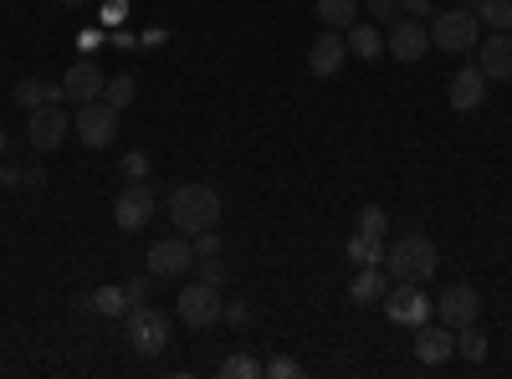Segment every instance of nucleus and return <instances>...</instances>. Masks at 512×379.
I'll use <instances>...</instances> for the list:
<instances>
[{
	"label": "nucleus",
	"mask_w": 512,
	"mask_h": 379,
	"mask_svg": "<svg viewBox=\"0 0 512 379\" xmlns=\"http://www.w3.org/2000/svg\"><path fill=\"white\" fill-rule=\"evenodd\" d=\"M169 221H175L180 236L210 231V226L221 221V195L210 190V185H200V180H190V185H180V190H169Z\"/></svg>",
	"instance_id": "nucleus-1"
},
{
	"label": "nucleus",
	"mask_w": 512,
	"mask_h": 379,
	"mask_svg": "<svg viewBox=\"0 0 512 379\" xmlns=\"http://www.w3.org/2000/svg\"><path fill=\"white\" fill-rule=\"evenodd\" d=\"M384 272H390L395 282H431L441 272V251L431 236H400L390 251H384Z\"/></svg>",
	"instance_id": "nucleus-2"
},
{
	"label": "nucleus",
	"mask_w": 512,
	"mask_h": 379,
	"mask_svg": "<svg viewBox=\"0 0 512 379\" xmlns=\"http://www.w3.org/2000/svg\"><path fill=\"white\" fill-rule=\"evenodd\" d=\"M477 41H482V21L477 11H436L431 16V47L451 52V57H466V52H477Z\"/></svg>",
	"instance_id": "nucleus-3"
},
{
	"label": "nucleus",
	"mask_w": 512,
	"mask_h": 379,
	"mask_svg": "<svg viewBox=\"0 0 512 379\" xmlns=\"http://www.w3.org/2000/svg\"><path fill=\"white\" fill-rule=\"evenodd\" d=\"M221 287H210V282H185L180 287V298H175V318L185 328H210V323H221Z\"/></svg>",
	"instance_id": "nucleus-4"
},
{
	"label": "nucleus",
	"mask_w": 512,
	"mask_h": 379,
	"mask_svg": "<svg viewBox=\"0 0 512 379\" xmlns=\"http://www.w3.org/2000/svg\"><path fill=\"white\" fill-rule=\"evenodd\" d=\"M72 134L88 144V149H113L118 139V108L113 103H77V118H72Z\"/></svg>",
	"instance_id": "nucleus-5"
},
{
	"label": "nucleus",
	"mask_w": 512,
	"mask_h": 379,
	"mask_svg": "<svg viewBox=\"0 0 512 379\" xmlns=\"http://www.w3.org/2000/svg\"><path fill=\"white\" fill-rule=\"evenodd\" d=\"M384 313H390V323L420 328V323H431L436 303L425 298V282H390V292H384Z\"/></svg>",
	"instance_id": "nucleus-6"
},
{
	"label": "nucleus",
	"mask_w": 512,
	"mask_h": 379,
	"mask_svg": "<svg viewBox=\"0 0 512 379\" xmlns=\"http://www.w3.org/2000/svg\"><path fill=\"white\" fill-rule=\"evenodd\" d=\"M128 344H134V354H144V359L164 354V344H169V318H164L159 308H149V303H134V308H128Z\"/></svg>",
	"instance_id": "nucleus-7"
},
{
	"label": "nucleus",
	"mask_w": 512,
	"mask_h": 379,
	"mask_svg": "<svg viewBox=\"0 0 512 379\" xmlns=\"http://www.w3.org/2000/svg\"><path fill=\"white\" fill-rule=\"evenodd\" d=\"M149 272L159 277V282H175V277H185L190 267H195V246H190V236H164V241H154L149 246Z\"/></svg>",
	"instance_id": "nucleus-8"
},
{
	"label": "nucleus",
	"mask_w": 512,
	"mask_h": 379,
	"mask_svg": "<svg viewBox=\"0 0 512 379\" xmlns=\"http://www.w3.org/2000/svg\"><path fill=\"white\" fill-rule=\"evenodd\" d=\"M384 52H390L395 62H420L425 52H431V26L415 21V16H395L390 21V36H384Z\"/></svg>",
	"instance_id": "nucleus-9"
},
{
	"label": "nucleus",
	"mask_w": 512,
	"mask_h": 379,
	"mask_svg": "<svg viewBox=\"0 0 512 379\" xmlns=\"http://www.w3.org/2000/svg\"><path fill=\"white\" fill-rule=\"evenodd\" d=\"M154 205H159V195H154L149 180H128V190H123L118 205H113L118 231H144V226L154 221Z\"/></svg>",
	"instance_id": "nucleus-10"
},
{
	"label": "nucleus",
	"mask_w": 512,
	"mask_h": 379,
	"mask_svg": "<svg viewBox=\"0 0 512 379\" xmlns=\"http://www.w3.org/2000/svg\"><path fill=\"white\" fill-rule=\"evenodd\" d=\"M477 313H482V292L466 287V282H451L441 298H436V318H441L451 333L466 328V323H477Z\"/></svg>",
	"instance_id": "nucleus-11"
},
{
	"label": "nucleus",
	"mask_w": 512,
	"mask_h": 379,
	"mask_svg": "<svg viewBox=\"0 0 512 379\" xmlns=\"http://www.w3.org/2000/svg\"><path fill=\"white\" fill-rule=\"evenodd\" d=\"M103 88H108V72H103L93 57H77V62L62 72V98H72V103H98Z\"/></svg>",
	"instance_id": "nucleus-12"
},
{
	"label": "nucleus",
	"mask_w": 512,
	"mask_h": 379,
	"mask_svg": "<svg viewBox=\"0 0 512 379\" xmlns=\"http://www.w3.org/2000/svg\"><path fill=\"white\" fill-rule=\"evenodd\" d=\"M72 134V118L57 108V103H47V108H31V123H26V139H31V149L36 154H47V149H57L62 139Z\"/></svg>",
	"instance_id": "nucleus-13"
},
{
	"label": "nucleus",
	"mask_w": 512,
	"mask_h": 379,
	"mask_svg": "<svg viewBox=\"0 0 512 379\" xmlns=\"http://www.w3.org/2000/svg\"><path fill=\"white\" fill-rule=\"evenodd\" d=\"M477 67L487 82H512V31H492L477 41Z\"/></svg>",
	"instance_id": "nucleus-14"
},
{
	"label": "nucleus",
	"mask_w": 512,
	"mask_h": 379,
	"mask_svg": "<svg viewBox=\"0 0 512 379\" xmlns=\"http://www.w3.org/2000/svg\"><path fill=\"white\" fill-rule=\"evenodd\" d=\"M487 103V72L477 62H461V72L451 77V108L456 113H477Z\"/></svg>",
	"instance_id": "nucleus-15"
},
{
	"label": "nucleus",
	"mask_w": 512,
	"mask_h": 379,
	"mask_svg": "<svg viewBox=\"0 0 512 379\" xmlns=\"http://www.w3.org/2000/svg\"><path fill=\"white\" fill-rule=\"evenodd\" d=\"M344 62H349V41H344V31H328V26H323V36L308 47V72H313V77H333Z\"/></svg>",
	"instance_id": "nucleus-16"
},
{
	"label": "nucleus",
	"mask_w": 512,
	"mask_h": 379,
	"mask_svg": "<svg viewBox=\"0 0 512 379\" xmlns=\"http://www.w3.org/2000/svg\"><path fill=\"white\" fill-rule=\"evenodd\" d=\"M451 354H456V333H451L446 323H420V328H415V359H420V364L436 369V364H446Z\"/></svg>",
	"instance_id": "nucleus-17"
},
{
	"label": "nucleus",
	"mask_w": 512,
	"mask_h": 379,
	"mask_svg": "<svg viewBox=\"0 0 512 379\" xmlns=\"http://www.w3.org/2000/svg\"><path fill=\"white\" fill-rule=\"evenodd\" d=\"M390 272H384V262L379 267H359V277L349 282V298L354 303H384V292H390Z\"/></svg>",
	"instance_id": "nucleus-18"
},
{
	"label": "nucleus",
	"mask_w": 512,
	"mask_h": 379,
	"mask_svg": "<svg viewBox=\"0 0 512 379\" xmlns=\"http://www.w3.org/2000/svg\"><path fill=\"white\" fill-rule=\"evenodd\" d=\"M62 98V82H41V77H26V82H16L11 88V103L16 108H47V103H57Z\"/></svg>",
	"instance_id": "nucleus-19"
},
{
	"label": "nucleus",
	"mask_w": 512,
	"mask_h": 379,
	"mask_svg": "<svg viewBox=\"0 0 512 379\" xmlns=\"http://www.w3.org/2000/svg\"><path fill=\"white\" fill-rule=\"evenodd\" d=\"M344 41H349V57H364V62H379V52H384V36L374 21H354L344 31Z\"/></svg>",
	"instance_id": "nucleus-20"
},
{
	"label": "nucleus",
	"mask_w": 512,
	"mask_h": 379,
	"mask_svg": "<svg viewBox=\"0 0 512 379\" xmlns=\"http://www.w3.org/2000/svg\"><path fill=\"white\" fill-rule=\"evenodd\" d=\"M313 16L328 26V31H349L359 21V0H313Z\"/></svg>",
	"instance_id": "nucleus-21"
},
{
	"label": "nucleus",
	"mask_w": 512,
	"mask_h": 379,
	"mask_svg": "<svg viewBox=\"0 0 512 379\" xmlns=\"http://www.w3.org/2000/svg\"><path fill=\"white\" fill-rule=\"evenodd\" d=\"M88 308H93L98 318H123V313H128V292H123V282H118V287H98L93 298H88Z\"/></svg>",
	"instance_id": "nucleus-22"
},
{
	"label": "nucleus",
	"mask_w": 512,
	"mask_h": 379,
	"mask_svg": "<svg viewBox=\"0 0 512 379\" xmlns=\"http://www.w3.org/2000/svg\"><path fill=\"white\" fill-rule=\"evenodd\" d=\"M456 354H461V359H472V364H482V359H487V333H482L477 323L456 328Z\"/></svg>",
	"instance_id": "nucleus-23"
},
{
	"label": "nucleus",
	"mask_w": 512,
	"mask_h": 379,
	"mask_svg": "<svg viewBox=\"0 0 512 379\" xmlns=\"http://www.w3.org/2000/svg\"><path fill=\"white\" fill-rule=\"evenodd\" d=\"M344 257H349L354 267H379V262H384V251H379V241H374V236H359V231H354V236H349V246H344Z\"/></svg>",
	"instance_id": "nucleus-24"
},
{
	"label": "nucleus",
	"mask_w": 512,
	"mask_h": 379,
	"mask_svg": "<svg viewBox=\"0 0 512 379\" xmlns=\"http://www.w3.org/2000/svg\"><path fill=\"white\" fill-rule=\"evenodd\" d=\"M134 98H139V82L128 77V72H123V77H108V88H103V103H113V108L123 113V108H134Z\"/></svg>",
	"instance_id": "nucleus-25"
},
{
	"label": "nucleus",
	"mask_w": 512,
	"mask_h": 379,
	"mask_svg": "<svg viewBox=\"0 0 512 379\" xmlns=\"http://www.w3.org/2000/svg\"><path fill=\"white\" fill-rule=\"evenodd\" d=\"M477 21H482L487 31H512V0H482Z\"/></svg>",
	"instance_id": "nucleus-26"
},
{
	"label": "nucleus",
	"mask_w": 512,
	"mask_h": 379,
	"mask_svg": "<svg viewBox=\"0 0 512 379\" xmlns=\"http://www.w3.org/2000/svg\"><path fill=\"white\" fill-rule=\"evenodd\" d=\"M256 374H262V359L256 354H231L221 364V379H256Z\"/></svg>",
	"instance_id": "nucleus-27"
},
{
	"label": "nucleus",
	"mask_w": 512,
	"mask_h": 379,
	"mask_svg": "<svg viewBox=\"0 0 512 379\" xmlns=\"http://www.w3.org/2000/svg\"><path fill=\"white\" fill-rule=\"evenodd\" d=\"M384 231H390V216H384L379 205H364V210H359V236H374V241H384Z\"/></svg>",
	"instance_id": "nucleus-28"
},
{
	"label": "nucleus",
	"mask_w": 512,
	"mask_h": 379,
	"mask_svg": "<svg viewBox=\"0 0 512 379\" xmlns=\"http://www.w3.org/2000/svg\"><path fill=\"white\" fill-rule=\"evenodd\" d=\"M364 11H369V16H374V26H379V21L405 16V0H364Z\"/></svg>",
	"instance_id": "nucleus-29"
},
{
	"label": "nucleus",
	"mask_w": 512,
	"mask_h": 379,
	"mask_svg": "<svg viewBox=\"0 0 512 379\" xmlns=\"http://www.w3.org/2000/svg\"><path fill=\"white\" fill-rule=\"evenodd\" d=\"M190 246H195V257H221V231H216V226H210V231H195Z\"/></svg>",
	"instance_id": "nucleus-30"
},
{
	"label": "nucleus",
	"mask_w": 512,
	"mask_h": 379,
	"mask_svg": "<svg viewBox=\"0 0 512 379\" xmlns=\"http://www.w3.org/2000/svg\"><path fill=\"white\" fill-rule=\"evenodd\" d=\"M195 272H200V282H210V287L226 282V262H221V257H195Z\"/></svg>",
	"instance_id": "nucleus-31"
},
{
	"label": "nucleus",
	"mask_w": 512,
	"mask_h": 379,
	"mask_svg": "<svg viewBox=\"0 0 512 379\" xmlns=\"http://www.w3.org/2000/svg\"><path fill=\"white\" fill-rule=\"evenodd\" d=\"M154 282H159L154 272H149V277H128V282H123V292H128V308H134V303H149Z\"/></svg>",
	"instance_id": "nucleus-32"
},
{
	"label": "nucleus",
	"mask_w": 512,
	"mask_h": 379,
	"mask_svg": "<svg viewBox=\"0 0 512 379\" xmlns=\"http://www.w3.org/2000/svg\"><path fill=\"white\" fill-rule=\"evenodd\" d=\"M262 374H272V379H297V374H303V364L287 359V354H277V359H267V364H262Z\"/></svg>",
	"instance_id": "nucleus-33"
},
{
	"label": "nucleus",
	"mask_w": 512,
	"mask_h": 379,
	"mask_svg": "<svg viewBox=\"0 0 512 379\" xmlns=\"http://www.w3.org/2000/svg\"><path fill=\"white\" fill-rule=\"evenodd\" d=\"M123 175H128V180H144V175H149V154L128 149V154H123Z\"/></svg>",
	"instance_id": "nucleus-34"
},
{
	"label": "nucleus",
	"mask_w": 512,
	"mask_h": 379,
	"mask_svg": "<svg viewBox=\"0 0 512 379\" xmlns=\"http://www.w3.org/2000/svg\"><path fill=\"white\" fill-rule=\"evenodd\" d=\"M221 318H226L231 328H246L256 313H251V303H226V308H221Z\"/></svg>",
	"instance_id": "nucleus-35"
},
{
	"label": "nucleus",
	"mask_w": 512,
	"mask_h": 379,
	"mask_svg": "<svg viewBox=\"0 0 512 379\" xmlns=\"http://www.w3.org/2000/svg\"><path fill=\"white\" fill-rule=\"evenodd\" d=\"M123 16H128V0H108L103 6V26H123Z\"/></svg>",
	"instance_id": "nucleus-36"
},
{
	"label": "nucleus",
	"mask_w": 512,
	"mask_h": 379,
	"mask_svg": "<svg viewBox=\"0 0 512 379\" xmlns=\"http://www.w3.org/2000/svg\"><path fill=\"white\" fill-rule=\"evenodd\" d=\"M405 16L425 21V16H436V11H431V0H405Z\"/></svg>",
	"instance_id": "nucleus-37"
},
{
	"label": "nucleus",
	"mask_w": 512,
	"mask_h": 379,
	"mask_svg": "<svg viewBox=\"0 0 512 379\" xmlns=\"http://www.w3.org/2000/svg\"><path fill=\"white\" fill-rule=\"evenodd\" d=\"M482 6V0H461V11H477Z\"/></svg>",
	"instance_id": "nucleus-38"
},
{
	"label": "nucleus",
	"mask_w": 512,
	"mask_h": 379,
	"mask_svg": "<svg viewBox=\"0 0 512 379\" xmlns=\"http://www.w3.org/2000/svg\"><path fill=\"white\" fill-rule=\"evenodd\" d=\"M62 6H67V11H77V6H88V0H62Z\"/></svg>",
	"instance_id": "nucleus-39"
},
{
	"label": "nucleus",
	"mask_w": 512,
	"mask_h": 379,
	"mask_svg": "<svg viewBox=\"0 0 512 379\" xmlns=\"http://www.w3.org/2000/svg\"><path fill=\"white\" fill-rule=\"evenodd\" d=\"M0 159H6V129H0Z\"/></svg>",
	"instance_id": "nucleus-40"
}]
</instances>
